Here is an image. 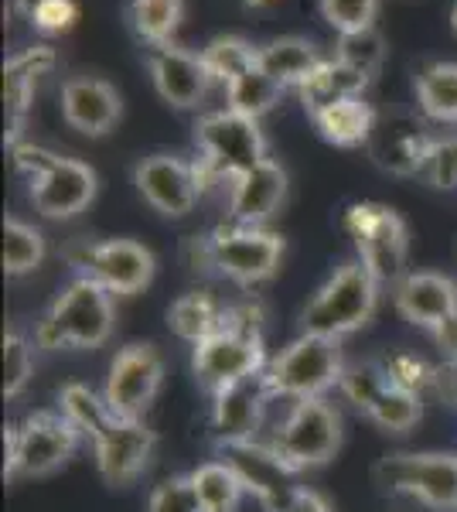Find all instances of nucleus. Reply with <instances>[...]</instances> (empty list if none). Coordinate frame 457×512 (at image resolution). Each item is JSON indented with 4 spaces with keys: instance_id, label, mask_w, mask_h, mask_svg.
Returning <instances> with one entry per match:
<instances>
[{
    "instance_id": "nucleus-1",
    "label": "nucleus",
    "mask_w": 457,
    "mask_h": 512,
    "mask_svg": "<svg viewBox=\"0 0 457 512\" xmlns=\"http://www.w3.org/2000/svg\"><path fill=\"white\" fill-rule=\"evenodd\" d=\"M263 311L260 304H236L229 308L226 325L191 352V373L209 393L226 390L232 383H243L249 376H260L267 369V349L260 335Z\"/></svg>"
},
{
    "instance_id": "nucleus-2",
    "label": "nucleus",
    "mask_w": 457,
    "mask_h": 512,
    "mask_svg": "<svg viewBox=\"0 0 457 512\" xmlns=\"http://www.w3.org/2000/svg\"><path fill=\"white\" fill-rule=\"evenodd\" d=\"M113 335V294L93 277H76L35 328L38 349H99Z\"/></svg>"
},
{
    "instance_id": "nucleus-3",
    "label": "nucleus",
    "mask_w": 457,
    "mask_h": 512,
    "mask_svg": "<svg viewBox=\"0 0 457 512\" xmlns=\"http://www.w3.org/2000/svg\"><path fill=\"white\" fill-rule=\"evenodd\" d=\"M379 304V280L369 274L362 260H348L335 270L318 294L307 301L304 308V332L324 335V338H342L365 328L376 315Z\"/></svg>"
},
{
    "instance_id": "nucleus-4",
    "label": "nucleus",
    "mask_w": 457,
    "mask_h": 512,
    "mask_svg": "<svg viewBox=\"0 0 457 512\" xmlns=\"http://www.w3.org/2000/svg\"><path fill=\"white\" fill-rule=\"evenodd\" d=\"M14 164L28 171L31 202L45 219H72L96 198V171L35 144H14Z\"/></svg>"
},
{
    "instance_id": "nucleus-5",
    "label": "nucleus",
    "mask_w": 457,
    "mask_h": 512,
    "mask_svg": "<svg viewBox=\"0 0 457 512\" xmlns=\"http://www.w3.org/2000/svg\"><path fill=\"white\" fill-rule=\"evenodd\" d=\"M79 427L62 410H38L4 431V478L52 475L76 454Z\"/></svg>"
},
{
    "instance_id": "nucleus-6",
    "label": "nucleus",
    "mask_w": 457,
    "mask_h": 512,
    "mask_svg": "<svg viewBox=\"0 0 457 512\" xmlns=\"http://www.w3.org/2000/svg\"><path fill=\"white\" fill-rule=\"evenodd\" d=\"M342 373H345V362L335 338L311 335V332L294 338L263 369L270 393L287 396V400H314V396H324L331 386L342 383Z\"/></svg>"
},
{
    "instance_id": "nucleus-7",
    "label": "nucleus",
    "mask_w": 457,
    "mask_h": 512,
    "mask_svg": "<svg viewBox=\"0 0 457 512\" xmlns=\"http://www.w3.org/2000/svg\"><path fill=\"white\" fill-rule=\"evenodd\" d=\"M270 448L284 458L294 472L328 465L335 451L342 448V417L324 396L314 400H294L287 417L270 437Z\"/></svg>"
},
{
    "instance_id": "nucleus-8",
    "label": "nucleus",
    "mask_w": 457,
    "mask_h": 512,
    "mask_svg": "<svg viewBox=\"0 0 457 512\" xmlns=\"http://www.w3.org/2000/svg\"><path fill=\"white\" fill-rule=\"evenodd\" d=\"M345 233L352 236L359 260L369 267V274L379 284H400L410 274L406 270V226L389 205L376 202H355L345 212Z\"/></svg>"
},
{
    "instance_id": "nucleus-9",
    "label": "nucleus",
    "mask_w": 457,
    "mask_h": 512,
    "mask_svg": "<svg viewBox=\"0 0 457 512\" xmlns=\"http://www.w3.org/2000/svg\"><path fill=\"white\" fill-rule=\"evenodd\" d=\"M195 144L198 158L219 171L226 181L267 161V140H263L260 120L232 110L205 113L195 123Z\"/></svg>"
},
{
    "instance_id": "nucleus-10",
    "label": "nucleus",
    "mask_w": 457,
    "mask_h": 512,
    "mask_svg": "<svg viewBox=\"0 0 457 512\" xmlns=\"http://www.w3.org/2000/svg\"><path fill=\"white\" fill-rule=\"evenodd\" d=\"M69 263L79 277H93L110 294H137L154 280V253L137 239H103V243H72Z\"/></svg>"
},
{
    "instance_id": "nucleus-11",
    "label": "nucleus",
    "mask_w": 457,
    "mask_h": 512,
    "mask_svg": "<svg viewBox=\"0 0 457 512\" xmlns=\"http://www.w3.org/2000/svg\"><path fill=\"white\" fill-rule=\"evenodd\" d=\"M382 489L420 499L430 509H457V454H389L376 465Z\"/></svg>"
},
{
    "instance_id": "nucleus-12",
    "label": "nucleus",
    "mask_w": 457,
    "mask_h": 512,
    "mask_svg": "<svg viewBox=\"0 0 457 512\" xmlns=\"http://www.w3.org/2000/svg\"><path fill=\"white\" fill-rule=\"evenodd\" d=\"M164 383V359L151 342H134L116 352L110 362V376L103 386V400L113 417L140 420L154 403Z\"/></svg>"
},
{
    "instance_id": "nucleus-13",
    "label": "nucleus",
    "mask_w": 457,
    "mask_h": 512,
    "mask_svg": "<svg viewBox=\"0 0 457 512\" xmlns=\"http://www.w3.org/2000/svg\"><path fill=\"white\" fill-rule=\"evenodd\" d=\"M212 239V267L236 284H260L277 274L284 239L263 226H222Z\"/></svg>"
},
{
    "instance_id": "nucleus-14",
    "label": "nucleus",
    "mask_w": 457,
    "mask_h": 512,
    "mask_svg": "<svg viewBox=\"0 0 457 512\" xmlns=\"http://www.w3.org/2000/svg\"><path fill=\"white\" fill-rule=\"evenodd\" d=\"M219 461H226L239 482H243V489L253 492L256 502L267 512H280L301 492L294 468L284 465V458L270 444H260L256 437L253 441L219 444Z\"/></svg>"
},
{
    "instance_id": "nucleus-15",
    "label": "nucleus",
    "mask_w": 457,
    "mask_h": 512,
    "mask_svg": "<svg viewBox=\"0 0 457 512\" xmlns=\"http://www.w3.org/2000/svg\"><path fill=\"white\" fill-rule=\"evenodd\" d=\"M157 448V437L144 420H123L113 417L103 427V434L93 441L96 468L110 489H127L147 472Z\"/></svg>"
},
{
    "instance_id": "nucleus-16",
    "label": "nucleus",
    "mask_w": 457,
    "mask_h": 512,
    "mask_svg": "<svg viewBox=\"0 0 457 512\" xmlns=\"http://www.w3.org/2000/svg\"><path fill=\"white\" fill-rule=\"evenodd\" d=\"M134 185L144 195V202L154 205L168 219L188 216L198 198H202L195 164L174 158V154H151V158L140 161L134 168Z\"/></svg>"
},
{
    "instance_id": "nucleus-17",
    "label": "nucleus",
    "mask_w": 457,
    "mask_h": 512,
    "mask_svg": "<svg viewBox=\"0 0 457 512\" xmlns=\"http://www.w3.org/2000/svg\"><path fill=\"white\" fill-rule=\"evenodd\" d=\"M147 69H151V82H154L157 96L168 106H174V110H195L215 82L209 76V69H205L202 55L188 52V48H178L174 41L171 45L154 48L151 59H147Z\"/></svg>"
},
{
    "instance_id": "nucleus-18",
    "label": "nucleus",
    "mask_w": 457,
    "mask_h": 512,
    "mask_svg": "<svg viewBox=\"0 0 457 512\" xmlns=\"http://www.w3.org/2000/svg\"><path fill=\"white\" fill-rule=\"evenodd\" d=\"M393 304L403 315V321L434 335L440 325L457 318V284L451 277L434 274V270L406 274L393 287Z\"/></svg>"
},
{
    "instance_id": "nucleus-19",
    "label": "nucleus",
    "mask_w": 457,
    "mask_h": 512,
    "mask_svg": "<svg viewBox=\"0 0 457 512\" xmlns=\"http://www.w3.org/2000/svg\"><path fill=\"white\" fill-rule=\"evenodd\" d=\"M287 198V175L277 161H260L256 168L229 178V219L236 226H263Z\"/></svg>"
},
{
    "instance_id": "nucleus-20",
    "label": "nucleus",
    "mask_w": 457,
    "mask_h": 512,
    "mask_svg": "<svg viewBox=\"0 0 457 512\" xmlns=\"http://www.w3.org/2000/svg\"><path fill=\"white\" fill-rule=\"evenodd\" d=\"M267 376H249L243 383H232L226 390L212 393V431L219 437V444L229 441H253L260 431L263 410L270 400Z\"/></svg>"
},
{
    "instance_id": "nucleus-21",
    "label": "nucleus",
    "mask_w": 457,
    "mask_h": 512,
    "mask_svg": "<svg viewBox=\"0 0 457 512\" xmlns=\"http://www.w3.org/2000/svg\"><path fill=\"white\" fill-rule=\"evenodd\" d=\"M123 113L120 93L106 79L72 76L62 82V117L72 130L86 137H103L116 127Z\"/></svg>"
},
{
    "instance_id": "nucleus-22",
    "label": "nucleus",
    "mask_w": 457,
    "mask_h": 512,
    "mask_svg": "<svg viewBox=\"0 0 457 512\" xmlns=\"http://www.w3.org/2000/svg\"><path fill=\"white\" fill-rule=\"evenodd\" d=\"M55 65V52L48 45L24 48L4 62V113H7V144H18L24 117L31 110L38 79Z\"/></svg>"
},
{
    "instance_id": "nucleus-23",
    "label": "nucleus",
    "mask_w": 457,
    "mask_h": 512,
    "mask_svg": "<svg viewBox=\"0 0 457 512\" xmlns=\"http://www.w3.org/2000/svg\"><path fill=\"white\" fill-rule=\"evenodd\" d=\"M372 158H376L379 168L393 171V175H423V164H427V154H430V140L423 134L420 127L413 123H389V127H379L376 123V134H372Z\"/></svg>"
},
{
    "instance_id": "nucleus-24",
    "label": "nucleus",
    "mask_w": 457,
    "mask_h": 512,
    "mask_svg": "<svg viewBox=\"0 0 457 512\" xmlns=\"http://www.w3.org/2000/svg\"><path fill=\"white\" fill-rule=\"evenodd\" d=\"M369 82L372 79L365 76V72L352 69V65L342 62V59H321L318 69H314L297 89H301V103H304L307 117H311V113H318L331 103L362 96Z\"/></svg>"
},
{
    "instance_id": "nucleus-25",
    "label": "nucleus",
    "mask_w": 457,
    "mask_h": 512,
    "mask_svg": "<svg viewBox=\"0 0 457 512\" xmlns=\"http://www.w3.org/2000/svg\"><path fill=\"white\" fill-rule=\"evenodd\" d=\"M311 123L318 127V134L335 147H359L369 144L376 134V110L365 103L362 96L342 99V103H331L324 110L311 113Z\"/></svg>"
},
{
    "instance_id": "nucleus-26",
    "label": "nucleus",
    "mask_w": 457,
    "mask_h": 512,
    "mask_svg": "<svg viewBox=\"0 0 457 512\" xmlns=\"http://www.w3.org/2000/svg\"><path fill=\"white\" fill-rule=\"evenodd\" d=\"M321 65L318 48L307 38L287 35V38H273L267 45L256 48V69H263L273 82L280 86H301V82L311 76Z\"/></svg>"
},
{
    "instance_id": "nucleus-27",
    "label": "nucleus",
    "mask_w": 457,
    "mask_h": 512,
    "mask_svg": "<svg viewBox=\"0 0 457 512\" xmlns=\"http://www.w3.org/2000/svg\"><path fill=\"white\" fill-rule=\"evenodd\" d=\"M229 308L209 291H188L171 304L168 311V325L174 328V335L185 338V342L198 345L209 335L219 332L226 325Z\"/></svg>"
},
{
    "instance_id": "nucleus-28",
    "label": "nucleus",
    "mask_w": 457,
    "mask_h": 512,
    "mask_svg": "<svg viewBox=\"0 0 457 512\" xmlns=\"http://www.w3.org/2000/svg\"><path fill=\"white\" fill-rule=\"evenodd\" d=\"M181 18H185V0H130L127 4V21L134 35L154 48L171 45Z\"/></svg>"
},
{
    "instance_id": "nucleus-29",
    "label": "nucleus",
    "mask_w": 457,
    "mask_h": 512,
    "mask_svg": "<svg viewBox=\"0 0 457 512\" xmlns=\"http://www.w3.org/2000/svg\"><path fill=\"white\" fill-rule=\"evenodd\" d=\"M417 103L430 120L457 123V62H434L420 72Z\"/></svg>"
},
{
    "instance_id": "nucleus-30",
    "label": "nucleus",
    "mask_w": 457,
    "mask_h": 512,
    "mask_svg": "<svg viewBox=\"0 0 457 512\" xmlns=\"http://www.w3.org/2000/svg\"><path fill=\"white\" fill-rule=\"evenodd\" d=\"M280 93H284V86L273 82L267 72L253 65V69L243 72V76L226 82V110L260 120L263 113H270L273 106L280 103Z\"/></svg>"
},
{
    "instance_id": "nucleus-31",
    "label": "nucleus",
    "mask_w": 457,
    "mask_h": 512,
    "mask_svg": "<svg viewBox=\"0 0 457 512\" xmlns=\"http://www.w3.org/2000/svg\"><path fill=\"white\" fill-rule=\"evenodd\" d=\"M365 414L376 420L382 431L406 434L410 427H417L423 407H420V396L417 393H410L406 386H400V383H393V379H389V383L376 393V400L365 407Z\"/></svg>"
},
{
    "instance_id": "nucleus-32",
    "label": "nucleus",
    "mask_w": 457,
    "mask_h": 512,
    "mask_svg": "<svg viewBox=\"0 0 457 512\" xmlns=\"http://www.w3.org/2000/svg\"><path fill=\"white\" fill-rule=\"evenodd\" d=\"M191 482H195V492L202 499L205 512H236L239 499H243V482L236 478V472L226 465V461H209V465H198L191 472Z\"/></svg>"
},
{
    "instance_id": "nucleus-33",
    "label": "nucleus",
    "mask_w": 457,
    "mask_h": 512,
    "mask_svg": "<svg viewBox=\"0 0 457 512\" xmlns=\"http://www.w3.org/2000/svg\"><path fill=\"white\" fill-rule=\"evenodd\" d=\"M58 410H62V414L79 427V434L89 437V441H96V437L103 434V427L113 420L103 393H93L82 383L62 386V393H58Z\"/></svg>"
},
{
    "instance_id": "nucleus-34",
    "label": "nucleus",
    "mask_w": 457,
    "mask_h": 512,
    "mask_svg": "<svg viewBox=\"0 0 457 512\" xmlns=\"http://www.w3.org/2000/svg\"><path fill=\"white\" fill-rule=\"evenodd\" d=\"M45 260V236L21 219H4V274L24 277Z\"/></svg>"
},
{
    "instance_id": "nucleus-35",
    "label": "nucleus",
    "mask_w": 457,
    "mask_h": 512,
    "mask_svg": "<svg viewBox=\"0 0 457 512\" xmlns=\"http://www.w3.org/2000/svg\"><path fill=\"white\" fill-rule=\"evenodd\" d=\"M202 62L215 82H232L256 65V48L239 35H219L202 48Z\"/></svg>"
},
{
    "instance_id": "nucleus-36",
    "label": "nucleus",
    "mask_w": 457,
    "mask_h": 512,
    "mask_svg": "<svg viewBox=\"0 0 457 512\" xmlns=\"http://www.w3.org/2000/svg\"><path fill=\"white\" fill-rule=\"evenodd\" d=\"M335 59L348 62L352 69H359L372 79L382 69V59H386V41H382V35L376 28L355 31V35H338Z\"/></svg>"
},
{
    "instance_id": "nucleus-37",
    "label": "nucleus",
    "mask_w": 457,
    "mask_h": 512,
    "mask_svg": "<svg viewBox=\"0 0 457 512\" xmlns=\"http://www.w3.org/2000/svg\"><path fill=\"white\" fill-rule=\"evenodd\" d=\"M321 18L338 31V35H355V31L376 28L379 0H318Z\"/></svg>"
},
{
    "instance_id": "nucleus-38",
    "label": "nucleus",
    "mask_w": 457,
    "mask_h": 512,
    "mask_svg": "<svg viewBox=\"0 0 457 512\" xmlns=\"http://www.w3.org/2000/svg\"><path fill=\"white\" fill-rule=\"evenodd\" d=\"M35 376V352H31V342L18 332H4V396L14 400V396L24 393V386Z\"/></svg>"
},
{
    "instance_id": "nucleus-39",
    "label": "nucleus",
    "mask_w": 457,
    "mask_h": 512,
    "mask_svg": "<svg viewBox=\"0 0 457 512\" xmlns=\"http://www.w3.org/2000/svg\"><path fill=\"white\" fill-rule=\"evenodd\" d=\"M386 383H389L386 366H379V362H352V366H345L338 390L348 396V403H355V407L365 414V407L376 400V393Z\"/></svg>"
},
{
    "instance_id": "nucleus-40",
    "label": "nucleus",
    "mask_w": 457,
    "mask_h": 512,
    "mask_svg": "<svg viewBox=\"0 0 457 512\" xmlns=\"http://www.w3.org/2000/svg\"><path fill=\"white\" fill-rule=\"evenodd\" d=\"M147 512H205L191 475H171L151 492Z\"/></svg>"
},
{
    "instance_id": "nucleus-41",
    "label": "nucleus",
    "mask_w": 457,
    "mask_h": 512,
    "mask_svg": "<svg viewBox=\"0 0 457 512\" xmlns=\"http://www.w3.org/2000/svg\"><path fill=\"white\" fill-rule=\"evenodd\" d=\"M423 178L440 192H454L457 188V137H444L430 144L427 164H423Z\"/></svg>"
},
{
    "instance_id": "nucleus-42",
    "label": "nucleus",
    "mask_w": 457,
    "mask_h": 512,
    "mask_svg": "<svg viewBox=\"0 0 457 512\" xmlns=\"http://www.w3.org/2000/svg\"><path fill=\"white\" fill-rule=\"evenodd\" d=\"M28 18L41 35H62L69 31L79 18V7L72 0H35L28 7Z\"/></svg>"
},
{
    "instance_id": "nucleus-43",
    "label": "nucleus",
    "mask_w": 457,
    "mask_h": 512,
    "mask_svg": "<svg viewBox=\"0 0 457 512\" xmlns=\"http://www.w3.org/2000/svg\"><path fill=\"white\" fill-rule=\"evenodd\" d=\"M386 373H389L393 383L406 386V390L417 393V396H423V390H427V386H434V379H437L434 369H430L427 362L417 359V355H406V352L393 355V359L386 362Z\"/></svg>"
},
{
    "instance_id": "nucleus-44",
    "label": "nucleus",
    "mask_w": 457,
    "mask_h": 512,
    "mask_svg": "<svg viewBox=\"0 0 457 512\" xmlns=\"http://www.w3.org/2000/svg\"><path fill=\"white\" fill-rule=\"evenodd\" d=\"M280 512H331V509H328V502H324L318 492L301 489V492H297L294 499H290Z\"/></svg>"
},
{
    "instance_id": "nucleus-45",
    "label": "nucleus",
    "mask_w": 457,
    "mask_h": 512,
    "mask_svg": "<svg viewBox=\"0 0 457 512\" xmlns=\"http://www.w3.org/2000/svg\"><path fill=\"white\" fill-rule=\"evenodd\" d=\"M434 338H437L440 345H444L447 355H457V318H451L447 325H440L437 332H434Z\"/></svg>"
},
{
    "instance_id": "nucleus-46",
    "label": "nucleus",
    "mask_w": 457,
    "mask_h": 512,
    "mask_svg": "<svg viewBox=\"0 0 457 512\" xmlns=\"http://www.w3.org/2000/svg\"><path fill=\"white\" fill-rule=\"evenodd\" d=\"M246 7H267V4H273V0H243Z\"/></svg>"
},
{
    "instance_id": "nucleus-47",
    "label": "nucleus",
    "mask_w": 457,
    "mask_h": 512,
    "mask_svg": "<svg viewBox=\"0 0 457 512\" xmlns=\"http://www.w3.org/2000/svg\"><path fill=\"white\" fill-rule=\"evenodd\" d=\"M451 28H454V35H457V4L451 7Z\"/></svg>"
}]
</instances>
